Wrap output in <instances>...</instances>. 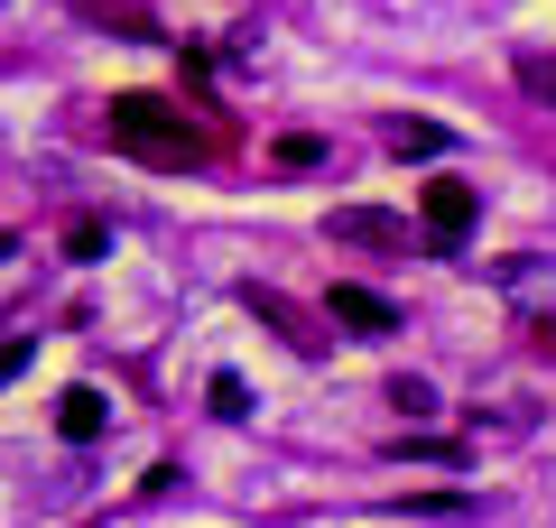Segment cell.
<instances>
[{
	"mask_svg": "<svg viewBox=\"0 0 556 528\" xmlns=\"http://www.w3.org/2000/svg\"><path fill=\"white\" fill-rule=\"evenodd\" d=\"M102 130H112V149H130L139 167H177L186 176V167L214 158V139H204L177 102H159V93H112L102 102Z\"/></svg>",
	"mask_w": 556,
	"mask_h": 528,
	"instance_id": "cell-1",
	"label": "cell"
},
{
	"mask_svg": "<svg viewBox=\"0 0 556 528\" xmlns=\"http://www.w3.org/2000/svg\"><path fill=\"white\" fill-rule=\"evenodd\" d=\"M473 214H482V196L464 176H437V186H427V241H437V251H455V241L473 232Z\"/></svg>",
	"mask_w": 556,
	"mask_h": 528,
	"instance_id": "cell-2",
	"label": "cell"
},
{
	"mask_svg": "<svg viewBox=\"0 0 556 528\" xmlns=\"http://www.w3.org/2000/svg\"><path fill=\"white\" fill-rule=\"evenodd\" d=\"M241 306H251V315H260V325H269V334H288V352H306V362H316V352H325L316 315H306V306H288V297H278V288H260V278H251V288H241Z\"/></svg>",
	"mask_w": 556,
	"mask_h": 528,
	"instance_id": "cell-3",
	"label": "cell"
},
{
	"mask_svg": "<svg viewBox=\"0 0 556 528\" xmlns=\"http://www.w3.org/2000/svg\"><path fill=\"white\" fill-rule=\"evenodd\" d=\"M325 315L353 325V334H399V306L380 288H362V278H334V288H325Z\"/></svg>",
	"mask_w": 556,
	"mask_h": 528,
	"instance_id": "cell-4",
	"label": "cell"
},
{
	"mask_svg": "<svg viewBox=\"0 0 556 528\" xmlns=\"http://www.w3.org/2000/svg\"><path fill=\"white\" fill-rule=\"evenodd\" d=\"M334 241H353V251H408V223L380 214V204H334V223H325Z\"/></svg>",
	"mask_w": 556,
	"mask_h": 528,
	"instance_id": "cell-5",
	"label": "cell"
},
{
	"mask_svg": "<svg viewBox=\"0 0 556 528\" xmlns=\"http://www.w3.org/2000/svg\"><path fill=\"white\" fill-rule=\"evenodd\" d=\"M102 427H112V399H102L93 380H75V390L56 399V436L65 445H102Z\"/></svg>",
	"mask_w": 556,
	"mask_h": 528,
	"instance_id": "cell-6",
	"label": "cell"
},
{
	"mask_svg": "<svg viewBox=\"0 0 556 528\" xmlns=\"http://www.w3.org/2000/svg\"><path fill=\"white\" fill-rule=\"evenodd\" d=\"M75 20L112 28V38H159V20H149V10H139V0H75Z\"/></svg>",
	"mask_w": 556,
	"mask_h": 528,
	"instance_id": "cell-7",
	"label": "cell"
},
{
	"mask_svg": "<svg viewBox=\"0 0 556 528\" xmlns=\"http://www.w3.org/2000/svg\"><path fill=\"white\" fill-rule=\"evenodd\" d=\"M390 149L399 158H445V149H455V130H445V121H390Z\"/></svg>",
	"mask_w": 556,
	"mask_h": 528,
	"instance_id": "cell-8",
	"label": "cell"
},
{
	"mask_svg": "<svg viewBox=\"0 0 556 528\" xmlns=\"http://www.w3.org/2000/svg\"><path fill=\"white\" fill-rule=\"evenodd\" d=\"M510 75H519V93H538V102L556 112V56H547V47H519V56H510Z\"/></svg>",
	"mask_w": 556,
	"mask_h": 528,
	"instance_id": "cell-9",
	"label": "cell"
},
{
	"mask_svg": "<svg viewBox=\"0 0 556 528\" xmlns=\"http://www.w3.org/2000/svg\"><path fill=\"white\" fill-rule=\"evenodd\" d=\"M204 399H214V417H232V427L251 417V380H241V372H214V380H204Z\"/></svg>",
	"mask_w": 556,
	"mask_h": 528,
	"instance_id": "cell-10",
	"label": "cell"
},
{
	"mask_svg": "<svg viewBox=\"0 0 556 528\" xmlns=\"http://www.w3.org/2000/svg\"><path fill=\"white\" fill-rule=\"evenodd\" d=\"M399 464H408V454H417V464H464V445H455V436H399Z\"/></svg>",
	"mask_w": 556,
	"mask_h": 528,
	"instance_id": "cell-11",
	"label": "cell"
},
{
	"mask_svg": "<svg viewBox=\"0 0 556 528\" xmlns=\"http://www.w3.org/2000/svg\"><path fill=\"white\" fill-rule=\"evenodd\" d=\"M269 158H278V167H325V139H316V130H288Z\"/></svg>",
	"mask_w": 556,
	"mask_h": 528,
	"instance_id": "cell-12",
	"label": "cell"
},
{
	"mask_svg": "<svg viewBox=\"0 0 556 528\" xmlns=\"http://www.w3.org/2000/svg\"><path fill=\"white\" fill-rule=\"evenodd\" d=\"M102 251H112V232H102L93 214H84V223H65V260H102Z\"/></svg>",
	"mask_w": 556,
	"mask_h": 528,
	"instance_id": "cell-13",
	"label": "cell"
},
{
	"mask_svg": "<svg viewBox=\"0 0 556 528\" xmlns=\"http://www.w3.org/2000/svg\"><path fill=\"white\" fill-rule=\"evenodd\" d=\"M390 408H408V417H427V408H437V390H427V380H390Z\"/></svg>",
	"mask_w": 556,
	"mask_h": 528,
	"instance_id": "cell-14",
	"label": "cell"
},
{
	"mask_svg": "<svg viewBox=\"0 0 556 528\" xmlns=\"http://www.w3.org/2000/svg\"><path fill=\"white\" fill-rule=\"evenodd\" d=\"M20 372H28V343H0V390H10Z\"/></svg>",
	"mask_w": 556,
	"mask_h": 528,
	"instance_id": "cell-15",
	"label": "cell"
},
{
	"mask_svg": "<svg viewBox=\"0 0 556 528\" xmlns=\"http://www.w3.org/2000/svg\"><path fill=\"white\" fill-rule=\"evenodd\" d=\"M547 352H556V325H547Z\"/></svg>",
	"mask_w": 556,
	"mask_h": 528,
	"instance_id": "cell-16",
	"label": "cell"
}]
</instances>
